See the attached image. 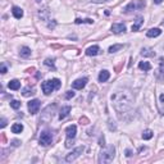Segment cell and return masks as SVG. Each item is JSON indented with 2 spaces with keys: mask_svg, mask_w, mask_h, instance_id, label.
<instances>
[{
  "mask_svg": "<svg viewBox=\"0 0 164 164\" xmlns=\"http://www.w3.org/2000/svg\"><path fill=\"white\" fill-rule=\"evenodd\" d=\"M83 150H85V148L83 146H78V148H76V149H73L71 153L68 154V155L65 156V162H68V163H71V162H75V160L78 158L80 155L83 153Z\"/></svg>",
  "mask_w": 164,
  "mask_h": 164,
  "instance_id": "cell-6",
  "label": "cell"
},
{
  "mask_svg": "<svg viewBox=\"0 0 164 164\" xmlns=\"http://www.w3.org/2000/svg\"><path fill=\"white\" fill-rule=\"evenodd\" d=\"M19 54L23 58H28V56H31V49L27 48V46H22L21 50H19Z\"/></svg>",
  "mask_w": 164,
  "mask_h": 164,
  "instance_id": "cell-18",
  "label": "cell"
},
{
  "mask_svg": "<svg viewBox=\"0 0 164 164\" xmlns=\"http://www.w3.org/2000/svg\"><path fill=\"white\" fill-rule=\"evenodd\" d=\"M6 72H8V69H6V65L5 64H1V73H3V75H5Z\"/></svg>",
  "mask_w": 164,
  "mask_h": 164,
  "instance_id": "cell-30",
  "label": "cell"
},
{
  "mask_svg": "<svg viewBox=\"0 0 164 164\" xmlns=\"http://www.w3.org/2000/svg\"><path fill=\"white\" fill-rule=\"evenodd\" d=\"M159 99H160V103H164V94H162V95L159 96Z\"/></svg>",
  "mask_w": 164,
  "mask_h": 164,
  "instance_id": "cell-34",
  "label": "cell"
},
{
  "mask_svg": "<svg viewBox=\"0 0 164 164\" xmlns=\"http://www.w3.org/2000/svg\"><path fill=\"white\" fill-rule=\"evenodd\" d=\"M131 155H132V151L130 149H127L126 150V156H131Z\"/></svg>",
  "mask_w": 164,
  "mask_h": 164,
  "instance_id": "cell-33",
  "label": "cell"
},
{
  "mask_svg": "<svg viewBox=\"0 0 164 164\" xmlns=\"http://www.w3.org/2000/svg\"><path fill=\"white\" fill-rule=\"evenodd\" d=\"M60 85H62V82H60L58 78H53V80H48V81L42 82L41 89H42L45 95H50L54 90H59Z\"/></svg>",
  "mask_w": 164,
  "mask_h": 164,
  "instance_id": "cell-3",
  "label": "cell"
},
{
  "mask_svg": "<svg viewBox=\"0 0 164 164\" xmlns=\"http://www.w3.org/2000/svg\"><path fill=\"white\" fill-rule=\"evenodd\" d=\"M139 68L141 69V71H150V69H151V64H150L149 62H140Z\"/></svg>",
  "mask_w": 164,
  "mask_h": 164,
  "instance_id": "cell-19",
  "label": "cell"
},
{
  "mask_svg": "<svg viewBox=\"0 0 164 164\" xmlns=\"http://www.w3.org/2000/svg\"><path fill=\"white\" fill-rule=\"evenodd\" d=\"M73 96H75V92H73V91H67V94H65V99H72Z\"/></svg>",
  "mask_w": 164,
  "mask_h": 164,
  "instance_id": "cell-28",
  "label": "cell"
},
{
  "mask_svg": "<svg viewBox=\"0 0 164 164\" xmlns=\"http://www.w3.org/2000/svg\"><path fill=\"white\" fill-rule=\"evenodd\" d=\"M71 113V106L67 105V106H63L62 109H60V113H59V119H64L65 117H68V114Z\"/></svg>",
  "mask_w": 164,
  "mask_h": 164,
  "instance_id": "cell-13",
  "label": "cell"
},
{
  "mask_svg": "<svg viewBox=\"0 0 164 164\" xmlns=\"http://www.w3.org/2000/svg\"><path fill=\"white\" fill-rule=\"evenodd\" d=\"M122 48H123V45H120V44H118V45H112L109 48V53H112V54H113V53H117L118 50H120Z\"/></svg>",
  "mask_w": 164,
  "mask_h": 164,
  "instance_id": "cell-24",
  "label": "cell"
},
{
  "mask_svg": "<svg viewBox=\"0 0 164 164\" xmlns=\"http://www.w3.org/2000/svg\"><path fill=\"white\" fill-rule=\"evenodd\" d=\"M114 156H115V148L113 145H110L108 148L101 150V153H100V155H99V162L103 164L110 163L114 159Z\"/></svg>",
  "mask_w": 164,
  "mask_h": 164,
  "instance_id": "cell-2",
  "label": "cell"
},
{
  "mask_svg": "<svg viewBox=\"0 0 164 164\" xmlns=\"http://www.w3.org/2000/svg\"><path fill=\"white\" fill-rule=\"evenodd\" d=\"M145 5H146V3L144 1V0H133V1L131 3H128L126 6H125V11L126 13H128V12H132V11H136V9H142V8H145Z\"/></svg>",
  "mask_w": 164,
  "mask_h": 164,
  "instance_id": "cell-5",
  "label": "cell"
},
{
  "mask_svg": "<svg viewBox=\"0 0 164 164\" xmlns=\"http://www.w3.org/2000/svg\"><path fill=\"white\" fill-rule=\"evenodd\" d=\"M35 94V90H33L32 87H26L25 90H23V92H22V95L23 96H26V98H28V96H31V95H33Z\"/></svg>",
  "mask_w": 164,
  "mask_h": 164,
  "instance_id": "cell-23",
  "label": "cell"
},
{
  "mask_svg": "<svg viewBox=\"0 0 164 164\" xmlns=\"http://www.w3.org/2000/svg\"><path fill=\"white\" fill-rule=\"evenodd\" d=\"M12 13H13V15H14V18H17V19H21L23 17V11L19 6H13Z\"/></svg>",
  "mask_w": 164,
  "mask_h": 164,
  "instance_id": "cell-15",
  "label": "cell"
},
{
  "mask_svg": "<svg viewBox=\"0 0 164 164\" xmlns=\"http://www.w3.org/2000/svg\"><path fill=\"white\" fill-rule=\"evenodd\" d=\"M44 63H45V65H48V67H53V68H55V67H54V59H46Z\"/></svg>",
  "mask_w": 164,
  "mask_h": 164,
  "instance_id": "cell-27",
  "label": "cell"
},
{
  "mask_svg": "<svg viewBox=\"0 0 164 164\" xmlns=\"http://www.w3.org/2000/svg\"><path fill=\"white\" fill-rule=\"evenodd\" d=\"M5 126H6V119L1 118V120H0V127H1V128H4Z\"/></svg>",
  "mask_w": 164,
  "mask_h": 164,
  "instance_id": "cell-29",
  "label": "cell"
},
{
  "mask_svg": "<svg viewBox=\"0 0 164 164\" xmlns=\"http://www.w3.org/2000/svg\"><path fill=\"white\" fill-rule=\"evenodd\" d=\"M104 137H100V140H99V145L100 146H105V144H104Z\"/></svg>",
  "mask_w": 164,
  "mask_h": 164,
  "instance_id": "cell-32",
  "label": "cell"
},
{
  "mask_svg": "<svg viewBox=\"0 0 164 164\" xmlns=\"http://www.w3.org/2000/svg\"><path fill=\"white\" fill-rule=\"evenodd\" d=\"M8 87L11 90H14V91L15 90H19L21 89V82H19L18 80H12V81L8 83Z\"/></svg>",
  "mask_w": 164,
  "mask_h": 164,
  "instance_id": "cell-17",
  "label": "cell"
},
{
  "mask_svg": "<svg viewBox=\"0 0 164 164\" xmlns=\"http://www.w3.org/2000/svg\"><path fill=\"white\" fill-rule=\"evenodd\" d=\"M87 81H89V80L86 78V77H83V78H78V80H76V81L72 83V87L76 89V90H82L86 86Z\"/></svg>",
  "mask_w": 164,
  "mask_h": 164,
  "instance_id": "cell-9",
  "label": "cell"
},
{
  "mask_svg": "<svg viewBox=\"0 0 164 164\" xmlns=\"http://www.w3.org/2000/svg\"><path fill=\"white\" fill-rule=\"evenodd\" d=\"M23 131V126L21 123H14V125L12 126V132L13 133H21Z\"/></svg>",
  "mask_w": 164,
  "mask_h": 164,
  "instance_id": "cell-20",
  "label": "cell"
},
{
  "mask_svg": "<svg viewBox=\"0 0 164 164\" xmlns=\"http://www.w3.org/2000/svg\"><path fill=\"white\" fill-rule=\"evenodd\" d=\"M53 141V135H51V132H49V131H42L41 132V135H40V144L41 145H50Z\"/></svg>",
  "mask_w": 164,
  "mask_h": 164,
  "instance_id": "cell-7",
  "label": "cell"
},
{
  "mask_svg": "<svg viewBox=\"0 0 164 164\" xmlns=\"http://www.w3.org/2000/svg\"><path fill=\"white\" fill-rule=\"evenodd\" d=\"M144 23V17H137L136 18V21H135V23L132 25V31L133 32H136V31H139L140 30V27H141V25Z\"/></svg>",
  "mask_w": 164,
  "mask_h": 164,
  "instance_id": "cell-12",
  "label": "cell"
},
{
  "mask_svg": "<svg viewBox=\"0 0 164 164\" xmlns=\"http://www.w3.org/2000/svg\"><path fill=\"white\" fill-rule=\"evenodd\" d=\"M39 109H40V101L37 99H33L28 103V110L31 114H36L39 112Z\"/></svg>",
  "mask_w": 164,
  "mask_h": 164,
  "instance_id": "cell-8",
  "label": "cell"
},
{
  "mask_svg": "<svg viewBox=\"0 0 164 164\" xmlns=\"http://www.w3.org/2000/svg\"><path fill=\"white\" fill-rule=\"evenodd\" d=\"M162 1H163V0H154V3H155V4H160Z\"/></svg>",
  "mask_w": 164,
  "mask_h": 164,
  "instance_id": "cell-35",
  "label": "cell"
},
{
  "mask_svg": "<svg viewBox=\"0 0 164 164\" xmlns=\"http://www.w3.org/2000/svg\"><path fill=\"white\" fill-rule=\"evenodd\" d=\"M65 133H67V141H65V148H71L72 142L76 137L77 133V127L75 125H71L65 128Z\"/></svg>",
  "mask_w": 164,
  "mask_h": 164,
  "instance_id": "cell-4",
  "label": "cell"
},
{
  "mask_svg": "<svg viewBox=\"0 0 164 164\" xmlns=\"http://www.w3.org/2000/svg\"><path fill=\"white\" fill-rule=\"evenodd\" d=\"M141 55H142V56H154V55H155V53H154L151 49L145 48V49L141 50Z\"/></svg>",
  "mask_w": 164,
  "mask_h": 164,
  "instance_id": "cell-21",
  "label": "cell"
},
{
  "mask_svg": "<svg viewBox=\"0 0 164 164\" xmlns=\"http://www.w3.org/2000/svg\"><path fill=\"white\" fill-rule=\"evenodd\" d=\"M11 106L13 109H19V108H21V101H18V100H12V101H11Z\"/></svg>",
  "mask_w": 164,
  "mask_h": 164,
  "instance_id": "cell-25",
  "label": "cell"
},
{
  "mask_svg": "<svg viewBox=\"0 0 164 164\" xmlns=\"http://www.w3.org/2000/svg\"><path fill=\"white\" fill-rule=\"evenodd\" d=\"M125 31H126V26L123 23H113V26H112L113 33H122Z\"/></svg>",
  "mask_w": 164,
  "mask_h": 164,
  "instance_id": "cell-10",
  "label": "cell"
},
{
  "mask_svg": "<svg viewBox=\"0 0 164 164\" xmlns=\"http://www.w3.org/2000/svg\"><path fill=\"white\" fill-rule=\"evenodd\" d=\"M99 53H100V48L98 45H92L86 50V55H89V56H95V55H98Z\"/></svg>",
  "mask_w": 164,
  "mask_h": 164,
  "instance_id": "cell-11",
  "label": "cell"
},
{
  "mask_svg": "<svg viewBox=\"0 0 164 164\" xmlns=\"http://www.w3.org/2000/svg\"><path fill=\"white\" fill-rule=\"evenodd\" d=\"M162 33L160 28H150L148 32H146V36L148 37H158V36Z\"/></svg>",
  "mask_w": 164,
  "mask_h": 164,
  "instance_id": "cell-14",
  "label": "cell"
},
{
  "mask_svg": "<svg viewBox=\"0 0 164 164\" xmlns=\"http://www.w3.org/2000/svg\"><path fill=\"white\" fill-rule=\"evenodd\" d=\"M110 100L113 103V106L118 113H126L131 109L133 103V96L128 90H118L113 92L110 96Z\"/></svg>",
  "mask_w": 164,
  "mask_h": 164,
  "instance_id": "cell-1",
  "label": "cell"
},
{
  "mask_svg": "<svg viewBox=\"0 0 164 164\" xmlns=\"http://www.w3.org/2000/svg\"><path fill=\"white\" fill-rule=\"evenodd\" d=\"M75 22L77 23V25H80V23H90V25H91L94 21H92V19H80V18H77Z\"/></svg>",
  "mask_w": 164,
  "mask_h": 164,
  "instance_id": "cell-26",
  "label": "cell"
},
{
  "mask_svg": "<svg viewBox=\"0 0 164 164\" xmlns=\"http://www.w3.org/2000/svg\"><path fill=\"white\" fill-rule=\"evenodd\" d=\"M109 77H110V73L106 71V69H104V71H101L99 73V81L100 82H106L109 80Z\"/></svg>",
  "mask_w": 164,
  "mask_h": 164,
  "instance_id": "cell-16",
  "label": "cell"
},
{
  "mask_svg": "<svg viewBox=\"0 0 164 164\" xmlns=\"http://www.w3.org/2000/svg\"><path fill=\"white\" fill-rule=\"evenodd\" d=\"M153 136H154V132L151 131V130H145V131L142 132V139L144 140H150Z\"/></svg>",
  "mask_w": 164,
  "mask_h": 164,
  "instance_id": "cell-22",
  "label": "cell"
},
{
  "mask_svg": "<svg viewBox=\"0 0 164 164\" xmlns=\"http://www.w3.org/2000/svg\"><path fill=\"white\" fill-rule=\"evenodd\" d=\"M92 3H96V4H100V3H106L109 1V0H91Z\"/></svg>",
  "mask_w": 164,
  "mask_h": 164,
  "instance_id": "cell-31",
  "label": "cell"
}]
</instances>
